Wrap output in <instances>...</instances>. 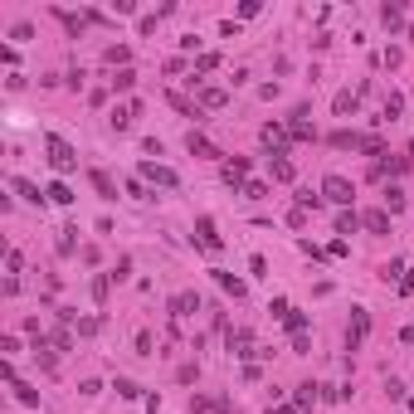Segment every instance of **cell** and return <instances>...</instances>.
Segmentation results:
<instances>
[{
    "mask_svg": "<svg viewBox=\"0 0 414 414\" xmlns=\"http://www.w3.org/2000/svg\"><path fill=\"white\" fill-rule=\"evenodd\" d=\"M10 390H15V400H20L25 410H39V395H34V390H29L25 380H10Z\"/></svg>",
    "mask_w": 414,
    "mask_h": 414,
    "instance_id": "484cf974",
    "label": "cell"
},
{
    "mask_svg": "<svg viewBox=\"0 0 414 414\" xmlns=\"http://www.w3.org/2000/svg\"><path fill=\"white\" fill-rule=\"evenodd\" d=\"M322 200H326L322 191H312V186H298V209H308V214H312V209L322 205Z\"/></svg>",
    "mask_w": 414,
    "mask_h": 414,
    "instance_id": "83f0119b",
    "label": "cell"
},
{
    "mask_svg": "<svg viewBox=\"0 0 414 414\" xmlns=\"http://www.w3.org/2000/svg\"><path fill=\"white\" fill-rule=\"evenodd\" d=\"M361 229H371V234H390V209H361Z\"/></svg>",
    "mask_w": 414,
    "mask_h": 414,
    "instance_id": "4fadbf2b",
    "label": "cell"
},
{
    "mask_svg": "<svg viewBox=\"0 0 414 414\" xmlns=\"http://www.w3.org/2000/svg\"><path fill=\"white\" fill-rule=\"evenodd\" d=\"M209 410H214V414H239V405H234V400H224V395H219V400H209Z\"/></svg>",
    "mask_w": 414,
    "mask_h": 414,
    "instance_id": "ee69618b",
    "label": "cell"
},
{
    "mask_svg": "<svg viewBox=\"0 0 414 414\" xmlns=\"http://www.w3.org/2000/svg\"><path fill=\"white\" fill-rule=\"evenodd\" d=\"M288 137L293 142H317V127L312 122H288Z\"/></svg>",
    "mask_w": 414,
    "mask_h": 414,
    "instance_id": "4dcf8cb0",
    "label": "cell"
},
{
    "mask_svg": "<svg viewBox=\"0 0 414 414\" xmlns=\"http://www.w3.org/2000/svg\"><path fill=\"white\" fill-rule=\"evenodd\" d=\"M186 146H191V156H209V161H224V151H219L209 137H200V132H191V137H186Z\"/></svg>",
    "mask_w": 414,
    "mask_h": 414,
    "instance_id": "5bb4252c",
    "label": "cell"
},
{
    "mask_svg": "<svg viewBox=\"0 0 414 414\" xmlns=\"http://www.w3.org/2000/svg\"><path fill=\"white\" fill-rule=\"evenodd\" d=\"M166 103L176 107V112H186V117H195V122L205 117V112H200V103H195V98H186V93H166Z\"/></svg>",
    "mask_w": 414,
    "mask_h": 414,
    "instance_id": "44dd1931",
    "label": "cell"
},
{
    "mask_svg": "<svg viewBox=\"0 0 414 414\" xmlns=\"http://www.w3.org/2000/svg\"><path fill=\"white\" fill-rule=\"evenodd\" d=\"M166 308H171V317H176V322H181V317H195V312H200V293H191V288H186V293H176Z\"/></svg>",
    "mask_w": 414,
    "mask_h": 414,
    "instance_id": "9c48e42d",
    "label": "cell"
},
{
    "mask_svg": "<svg viewBox=\"0 0 414 414\" xmlns=\"http://www.w3.org/2000/svg\"><path fill=\"white\" fill-rule=\"evenodd\" d=\"M142 117V98H132V103H117L112 112H107V127L122 137V132H132V122Z\"/></svg>",
    "mask_w": 414,
    "mask_h": 414,
    "instance_id": "277c9868",
    "label": "cell"
},
{
    "mask_svg": "<svg viewBox=\"0 0 414 414\" xmlns=\"http://www.w3.org/2000/svg\"><path fill=\"white\" fill-rule=\"evenodd\" d=\"M195 234H200V249H209V254H219V249H224V239H219V229H214V219H209V214L195 219Z\"/></svg>",
    "mask_w": 414,
    "mask_h": 414,
    "instance_id": "8fae6325",
    "label": "cell"
},
{
    "mask_svg": "<svg viewBox=\"0 0 414 414\" xmlns=\"http://www.w3.org/2000/svg\"><path fill=\"white\" fill-rule=\"evenodd\" d=\"M49 15H54V20H59V25H64V29H69V34H74V39H78V34H83V25H88V20H83V15H74V10H59V5H54V10H49Z\"/></svg>",
    "mask_w": 414,
    "mask_h": 414,
    "instance_id": "ffe728a7",
    "label": "cell"
},
{
    "mask_svg": "<svg viewBox=\"0 0 414 414\" xmlns=\"http://www.w3.org/2000/svg\"><path fill=\"white\" fill-rule=\"evenodd\" d=\"M117 395H122V400H146V395H142V385H137V380H127V375H117Z\"/></svg>",
    "mask_w": 414,
    "mask_h": 414,
    "instance_id": "d6a6232c",
    "label": "cell"
},
{
    "mask_svg": "<svg viewBox=\"0 0 414 414\" xmlns=\"http://www.w3.org/2000/svg\"><path fill=\"white\" fill-rule=\"evenodd\" d=\"M195 103H200V112H219V107L229 103V88H209V83H200V88H195Z\"/></svg>",
    "mask_w": 414,
    "mask_h": 414,
    "instance_id": "ba28073f",
    "label": "cell"
},
{
    "mask_svg": "<svg viewBox=\"0 0 414 414\" xmlns=\"http://www.w3.org/2000/svg\"><path fill=\"white\" fill-rule=\"evenodd\" d=\"M20 268H25V254H20V249H5V273H10V278H15V273H20Z\"/></svg>",
    "mask_w": 414,
    "mask_h": 414,
    "instance_id": "f35d334b",
    "label": "cell"
},
{
    "mask_svg": "<svg viewBox=\"0 0 414 414\" xmlns=\"http://www.w3.org/2000/svg\"><path fill=\"white\" fill-rule=\"evenodd\" d=\"M49 346H54V351H74V331H69V326L49 331Z\"/></svg>",
    "mask_w": 414,
    "mask_h": 414,
    "instance_id": "1f68e13d",
    "label": "cell"
},
{
    "mask_svg": "<svg viewBox=\"0 0 414 414\" xmlns=\"http://www.w3.org/2000/svg\"><path fill=\"white\" fill-rule=\"evenodd\" d=\"M127 195H132V200H156V195H151V186H146V181H127Z\"/></svg>",
    "mask_w": 414,
    "mask_h": 414,
    "instance_id": "74e56055",
    "label": "cell"
},
{
    "mask_svg": "<svg viewBox=\"0 0 414 414\" xmlns=\"http://www.w3.org/2000/svg\"><path fill=\"white\" fill-rule=\"evenodd\" d=\"M239 195H244V200H263V195H268V186H263V181H244V186H239Z\"/></svg>",
    "mask_w": 414,
    "mask_h": 414,
    "instance_id": "8d00e7d4",
    "label": "cell"
},
{
    "mask_svg": "<svg viewBox=\"0 0 414 414\" xmlns=\"http://www.w3.org/2000/svg\"><path fill=\"white\" fill-rule=\"evenodd\" d=\"M400 112H405V98H400V93H385V107H380V117H390V122H395Z\"/></svg>",
    "mask_w": 414,
    "mask_h": 414,
    "instance_id": "836d02e7",
    "label": "cell"
},
{
    "mask_svg": "<svg viewBox=\"0 0 414 414\" xmlns=\"http://www.w3.org/2000/svg\"><path fill=\"white\" fill-rule=\"evenodd\" d=\"M268 176H273V181H283V186L298 176V171H293V161H288V151H273V156H268Z\"/></svg>",
    "mask_w": 414,
    "mask_h": 414,
    "instance_id": "9a60e30c",
    "label": "cell"
},
{
    "mask_svg": "<svg viewBox=\"0 0 414 414\" xmlns=\"http://www.w3.org/2000/svg\"><path fill=\"white\" fill-rule=\"evenodd\" d=\"M322 195H326L331 205H341V209H356L351 205V200H356V186H351L346 176H326V181H322Z\"/></svg>",
    "mask_w": 414,
    "mask_h": 414,
    "instance_id": "7a4b0ae2",
    "label": "cell"
},
{
    "mask_svg": "<svg viewBox=\"0 0 414 414\" xmlns=\"http://www.w3.org/2000/svg\"><path fill=\"white\" fill-rule=\"evenodd\" d=\"M176 380H181V385H195V380H200V366H181Z\"/></svg>",
    "mask_w": 414,
    "mask_h": 414,
    "instance_id": "7bdbcfd3",
    "label": "cell"
},
{
    "mask_svg": "<svg viewBox=\"0 0 414 414\" xmlns=\"http://www.w3.org/2000/svg\"><path fill=\"white\" fill-rule=\"evenodd\" d=\"M103 64H107V69H132V49H127V44H107Z\"/></svg>",
    "mask_w": 414,
    "mask_h": 414,
    "instance_id": "ac0fdd59",
    "label": "cell"
},
{
    "mask_svg": "<svg viewBox=\"0 0 414 414\" xmlns=\"http://www.w3.org/2000/svg\"><path fill=\"white\" fill-rule=\"evenodd\" d=\"M356 107H361V93H351V88L331 98V112H336V117H346V112H356Z\"/></svg>",
    "mask_w": 414,
    "mask_h": 414,
    "instance_id": "7402d4cb",
    "label": "cell"
},
{
    "mask_svg": "<svg viewBox=\"0 0 414 414\" xmlns=\"http://www.w3.org/2000/svg\"><path fill=\"white\" fill-rule=\"evenodd\" d=\"M258 137H263L268 156H273V151H288V127H283V122H268V127H263Z\"/></svg>",
    "mask_w": 414,
    "mask_h": 414,
    "instance_id": "7c38bea8",
    "label": "cell"
},
{
    "mask_svg": "<svg viewBox=\"0 0 414 414\" xmlns=\"http://www.w3.org/2000/svg\"><path fill=\"white\" fill-rule=\"evenodd\" d=\"M385 400H405V385L400 380H385Z\"/></svg>",
    "mask_w": 414,
    "mask_h": 414,
    "instance_id": "bcb514c9",
    "label": "cell"
},
{
    "mask_svg": "<svg viewBox=\"0 0 414 414\" xmlns=\"http://www.w3.org/2000/svg\"><path fill=\"white\" fill-rule=\"evenodd\" d=\"M44 156H49V166L59 171V176H69V171H78V151L59 137V132H49L44 137Z\"/></svg>",
    "mask_w": 414,
    "mask_h": 414,
    "instance_id": "6da1fadb",
    "label": "cell"
},
{
    "mask_svg": "<svg viewBox=\"0 0 414 414\" xmlns=\"http://www.w3.org/2000/svg\"><path fill=\"white\" fill-rule=\"evenodd\" d=\"M103 326V317H78V336H93Z\"/></svg>",
    "mask_w": 414,
    "mask_h": 414,
    "instance_id": "60d3db41",
    "label": "cell"
},
{
    "mask_svg": "<svg viewBox=\"0 0 414 414\" xmlns=\"http://www.w3.org/2000/svg\"><path fill=\"white\" fill-rule=\"evenodd\" d=\"M107 293H112V278H107V273H98V278H93V303H98V308L107 303Z\"/></svg>",
    "mask_w": 414,
    "mask_h": 414,
    "instance_id": "e575fe53",
    "label": "cell"
},
{
    "mask_svg": "<svg viewBox=\"0 0 414 414\" xmlns=\"http://www.w3.org/2000/svg\"><path fill=\"white\" fill-rule=\"evenodd\" d=\"M283 326H288V331H293V336H303V331H308V312L288 308V312H283Z\"/></svg>",
    "mask_w": 414,
    "mask_h": 414,
    "instance_id": "4316f807",
    "label": "cell"
},
{
    "mask_svg": "<svg viewBox=\"0 0 414 414\" xmlns=\"http://www.w3.org/2000/svg\"><path fill=\"white\" fill-rule=\"evenodd\" d=\"M410 414H414V400H410Z\"/></svg>",
    "mask_w": 414,
    "mask_h": 414,
    "instance_id": "c3c4849f",
    "label": "cell"
},
{
    "mask_svg": "<svg viewBox=\"0 0 414 414\" xmlns=\"http://www.w3.org/2000/svg\"><path fill=\"white\" fill-rule=\"evenodd\" d=\"M44 195H49V205H74V191H69L64 181H54V186H49Z\"/></svg>",
    "mask_w": 414,
    "mask_h": 414,
    "instance_id": "f546056e",
    "label": "cell"
},
{
    "mask_svg": "<svg viewBox=\"0 0 414 414\" xmlns=\"http://www.w3.org/2000/svg\"><path fill=\"white\" fill-rule=\"evenodd\" d=\"M380 25L395 34V29H405V5L400 0H390V5H380Z\"/></svg>",
    "mask_w": 414,
    "mask_h": 414,
    "instance_id": "2e32d148",
    "label": "cell"
},
{
    "mask_svg": "<svg viewBox=\"0 0 414 414\" xmlns=\"http://www.w3.org/2000/svg\"><path fill=\"white\" fill-rule=\"evenodd\" d=\"M273 414H303V410L298 405H283V410H273Z\"/></svg>",
    "mask_w": 414,
    "mask_h": 414,
    "instance_id": "7dc6e473",
    "label": "cell"
},
{
    "mask_svg": "<svg viewBox=\"0 0 414 414\" xmlns=\"http://www.w3.org/2000/svg\"><path fill=\"white\" fill-rule=\"evenodd\" d=\"M361 229V209H341L336 214V234H356Z\"/></svg>",
    "mask_w": 414,
    "mask_h": 414,
    "instance_id": "d4e9b609",
    "label": "cell"
},
{
    "mask_svg": "<svg viewBox=\"0 0 414 414\" xmlns=\"http://www.w3.org/2000/svg\"><path fill=\"white\" fill-rule=\"evenodd\" d=\"M0 351H5V356H15V351H20V336H10V331H5V336H0Z\"/></svg>",
    "mask_w": 414,
    "mask_h": 414,
    "instance_id": "f6af8a7d",
    "label": "cell"
},
{
    "mask_svg": "<svg viewBox=\"0 0 414 414\" xmlns=\"http://www.w3.org/2000/svg\"><path fill=\"white\" fill-rule=\"evenodd\" d=\"M132 83H137V74H132V69H117V74L107 78V93H132Z\"/></svg>",
    "mask_w": 414,
    "mask_h": 414,
    "instance_id": "603a6c76",
    "label": "cell"
},
{
    "mask_svg": "<svg viewBox=\"0 0 414 414\" xmlns=\"http://www.w3.org/2000/svg\"><path fill=\"white\" fill-rule=\"evenodd\" d=\"M219 176H224L229 186H244V176H249V156H224V161H219Z\"/></svg>",
    "mask_w": 414,
    "mask_h": 414,
    "instance_id": "30bf717a",
    "label": "cell"
},
{
    "mask_svg": "<svg viewBox=\"0 0 414 414\" xmlns=\"http://www.w3.org/2000/svg\"><path fill=\"white\" fill-rule=\"evenodd\" d=\"M132 346H137V356H156V351H151V331H137Z\"/></svg>",
    "mask_w": 414,
    "mask_h": 414,
    "instance_id": "b9f144b4",
    "label": "cell"
},
{
    "mask_svg": "<svg viewBox=\"0 0 414 414\" xmlns=\"http://www.w3.org/2000/svg\"><path fill=\"white\" fill-rule=\"evenodd\" d=\"M214 283H219V288H224V293H229L234 303H239V298L249 293V288H244V278H234V273H214Z\"/></svg>",
    "mask_w": 414,
    "mask_h": 414,
    "instance_id": "cb8c5ba5",
    "label": "cell"
},
{
    "mask_svg": "<svg viewBox=\"0 0 414 414\" xmlns=\"http://www.w3.org/2000/svg\"><path fill=\"white\" fill-rule=\"evenodd\" d=\"M107 278H112V283H127V278H132V258H117V268H112Z\"/></svg>",
    "mask_w": 414,
    "mask_h": 414,
    "instance_id": "ab89813d",
    "label": "cell"
},
{
    "mask_svg": "<svg viewBox=\"0 0 414 414\" xmlns=\"http://www.w3.org/2000/svg\"><path fill=\"white\" fill-rule=\"evenodd\" d=\"M10 39H15V44H29V39H34V25H29V20L10 25Z\"/></svg>",
    "mask_w": 414,
    "mask_h": 414,
    "instance_id": "d590c367",
    "label": "cell"
},
{
    "mask_svg": "<svg viewBox=\"0 0 414 414\" xmlns=\"http://www.w3.org/2000/svg\"><path fill=\"white\" fill-rule=\"evenodd\" d=\"M74 254H83L78 249V224H64L59 229V258H74Z\"/></svg>",
    "mask_w": 414,
    "mask_h": 414,
    "instance_id": "e0dca14e",
    "label": "cell"
},
{
    "mask_svg": "<svg viewBox=\"0 0 414 414\" xmlns=\"http://www.w3.org/2000/svg\"><path fill=\"white\" fill-rule=\"evenodd\" d=\"M254 346H258V341H254V331H249V326H239V331H224V351H229V356H244V361H254Z\"/></svg>",
    "mask_w": 414,
    "mask_h": 414,
    "instance_id": "8992f818",
    "label": "cell"
},
{
    "mask_svg": "<svg viewBox=\"0 0 414 414\" xmlns=\"http://www.w3.org/2000/svg\"><path fill=\"white\" fill-rule=\"evenodd\" d=\"M88 181H93L98 200H117V186H112V176H107V171H98V166H93V171H88Z\"/></svg>",
    "mask_w": 414,
    "mask_h": 414,
    "instance_id": "d6986e66",
    "label": "cell"
},
{
    "mask_svg": "<svg viewBox=\"0 0 414 414\" xmlns=\"http://www.w3.org/2000/svg\"><path fill=\"white\" fill-rule=\"evenodd\" d=\"M10 191H15V195H20V200H25V205H49V195H44V191H39V186H34V181H25V176H10Z\"/></svg>",
    "mask_w": 414,
    "mask_h": 414,
    "instance_id": "52a82bcc",
    "label": "cell"
},
{
    "mask_svg": "<svg viewBox=\"0 0 414 414\" xmlns=\"http://www.w3.org/2000/svg\"><path fill=\"white\" fill-rule=\"evenodd\" d=\"M380 200H385V209H390V214H400V209H405V191H400V186H395V181H390V186H385V195H380Z\"/></svg>",
    "mask_w": 414,
    "mask_h": 414,
    "instance_id": "f1b7e54d",
    "label": "cell"
},
{
    "mask_svg": "<svg viewBox=\"0 0 414 414\" xmlns=\"http://www.w3.org/2000/svg\"><path fill=\"white\" fill-rule=\"evenodd\" d=\"M142 181H146V186H161V191H176V186H181V176H176L171 166H156V161H142Z\"/></svg>",
    "mask_w": 414,
    "mask_h": 414,
    "instance_id": "5b68a950",
    "label": "cell"
},
{
    "mask_svg": "<svg viewBox=\"0 0 414 414\" xmlns=\"http://www.w3.org/2000/svg\"><path fill=\"white\" fill-rule=\"evenodd\" d=\"M371 336V312L351 308V322H346V351H361V341Z\"/></svg>",
    "mask_w": 414,
    "mask_h": 414,
    "instance_id": "3957f363",
    "label": "cell"
}]
</instances>
